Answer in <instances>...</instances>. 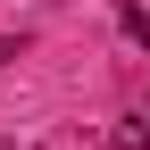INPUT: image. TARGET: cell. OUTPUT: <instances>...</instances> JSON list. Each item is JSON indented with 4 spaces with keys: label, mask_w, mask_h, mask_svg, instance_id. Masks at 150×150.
<instances>
[{
    "label": "cell",
    "mask_w": 150,
    "mask_h": 150,
    "mask_svg": "<svg viewBox=\"0 0 150 150\" xmlns=\"http://www.w3.org/2000/svg\"><path fill=\"white\" fill-rule=\"evenodd\" d=\"M108 150H150V108H134V117L108 125Z\"/></svg>",
    "instance_id": "1"
},
{
    "label": "cell",
    "mask_w": 150,
    "mask_h": 150,
    "mask_svg": "<svg viewBox=\"0 0 150 150\" xmlns=\"http://www.w3.org/2000/svg\"><path fill=\"white\" fill-rule=\"evenodd\" d=\"M117 17H125V42L150 50V8H142V0H117Z\"/></svg>",
    "instance_id": "2"
}]
</instances>
